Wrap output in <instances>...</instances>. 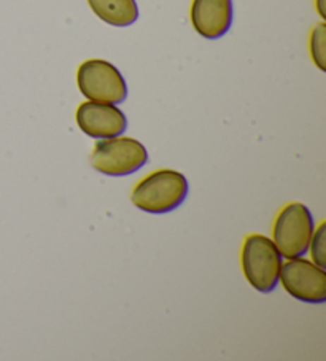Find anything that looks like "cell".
Returning a JSON list of instances; mask_svg holds the SVG:
<instances>
[{"label": "cell", "mask_w": 326, "mask_h": 361, "mask_svg": "<svg viewBox=\"0 0 326 361\" xmlns=\"http://www.w3.org/2000/svg\"><path fill=\"white\" fill-rule=\"evenodd\" d=\"M188 196V182L183 173L161 169L150 173L133 191V204L147 214L161 215L179 209Z\"/></svg>", "instance_id": "1"}, {"label": "cell", "mask_w": 326, "mask_h": 361, "mask_svg": "<svg viewBox=\"0 0 326 361\" xmlns=\"http://www.w3.org/2000/svg\"><path fill=\"white\" fill-rule=\"evenodd\" d=\"M242 271L247 282L260 293L277 288L282 269V255L274 242L261 234H252L242 245Z\"/></svg>", "instance_id": "2"}, {"label": "cell", "mask_w": 326, "mask_h": 361, "mask_svg": "<svg viewBox=\"0 0 326 361\" xmlns=\"http://www.w3.org/2000/svg\"><path fill=\"white\" fill-rule=\"evenodd\" d=\"M91 166L109 177H126L148 163V152L139 140L131 137L102 139L92 148Z\"/></svg>", "instance_id": "3"}, {"label": "cell", "mask_w": 326, "mask_h": 361, "mask_svg": "<svg viewBox=\"0 0 326 361\" xmlns=\"http://www.w3.org/2000/svg\"><path fill=\"white\" fill-rule=\"evenodd\" d=\"M77 83L81 94L92 102L118 105L128 97V85L123 73L104 59L85 61L78 67Z\"/></svg>", "instance_id": "4"}, {"label": "cell", "mask_w": 326, "mask_h": 361, "mask_svg": "<svg viewBox=\"0 0 326 361\" xmlns=\"http://www.w3.org/2000/svg\"><path fill=\"white\" fill-rule=\"evenodd\" d=\"M313 234V216L304 204L291 202L280 210L274 223L272 242L282 257L299 258L309 252Z\"/></svg>", "instance_id": "5"}, {"label": "cell", "mask_w": 326, "mask_h": 361, "mask_svg": "<svg viewBox=\"0 0 326 361\" xmlns=\"http://www.w3.org/2000/svg\"><path fill=\"white\" fill-rule=\"evenodd\" d=\"M279 280L294 300L307 304H323L326 301L325 269L303 259V257L290 258L282 264Z\"/></svg>", "instance_id": "6"}, {"label": "cell", "mask_w": 326, "mask_h": 361, "mask_svg": "<svg viewBox=\"0 0 326 361\" xmlns=\"http://www.w3.org/2000/svg\"><path fill=\"white\" fill-rule=\"evenodd\" d=\"M77 124L91 139H111L128 129V118L114 104L83 102L77 110Z\"/></svg>", "instance_id": "7"}, {"label": "cell", "mask_w": 326, "mask_h": 361, "mask_svg": "<svg viewBox=\"0 0 326 361\" xmlns=\"http://www.w3.org/2000/svg\"><path fill=\"white\" fill-rule=\"evenodd\" d=\"M233 0H193L191 24L207 40H218L233 26Z\"/></svg>", "instance_id": "8"}, {"label": "cell", "mask_w": 326, "mask_h": 361, "mask_svg": "<svg viewBox=\"0 0 326 361\" xmlns=\"http://www.w3.org/2000/svg\"><path fill=\"white\" fill-rule=\"evenodd\" d=\"M94 15L115 27H128L139 20L135 0H87Z\"/></svg>", "instance_id": "9"}, {"label": "cell", "mask_w": 326, "mask_h": 361, "mask_svg": "<svg viewBox=\"0 0 326 361\" xmlns=\"http://www.w3.org/2000/svg\"><path fill=\"white\" fill-rule=\"evenodd\" d=\"M310 54L320 71H326V24L320 23L310 34Z\"/></svg>", "instance_id": "10"}, {"label": "cell", "mask_w": 326, "mask_h": 361, "mask_svg": "<svg viewBox=\"0 0 326 361\" xmlns=\"http://www.w3.org/2000/svg\"><path fill=\"white\" fill-rule=\"evenodd\" d=\"M326 225L322 223L318 226L317 231H313L312 238H310V253H312V259L313 263L320 267L326 266Z\"/></svg>", "instance_id": "11"}, {"label": "cell", "mask_w": 326, "mask_h": 361, "mask_svg": "<svg viewBox=\"0 0 326 361\" xmlns=\"http://www.w3.org/2000/svg\"><path fill=\"white\" fill-rule=\"evenodd\" d=\"M315 5H317V10H318V13H320V16L323 18H326V8H325V0H315Z\"/></svg>", "instance_id": "12"}]
</instances>
